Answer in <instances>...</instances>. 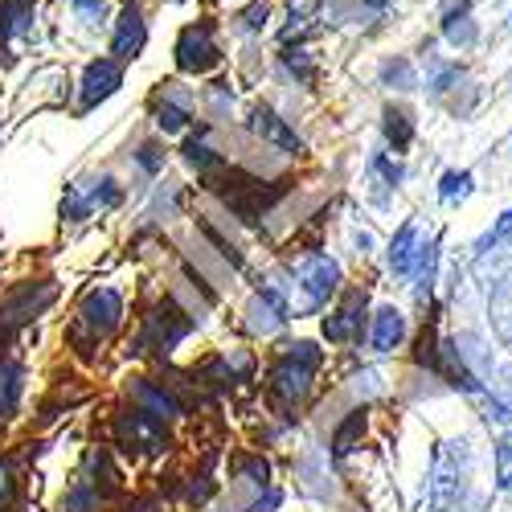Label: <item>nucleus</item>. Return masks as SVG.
<instances>
[{
    "label": "nucleus",
    "instance_id": "nucleus-1",
    "mask_svg": "<svg viewBox=\"0 0 512 512\" xmlns=\"http://www.w3.org/2000/svg\"><path fill=\"white\" fill-rule=\"evenodd\" d=\"M222 37H218V21L213 17H197L189 25H181L177 41H173V62L185 78H205L222 66Z\"/></svg>",
    "mask_w": 512,
    "mask_h": 512
},
{
    "label": "nucleus",
    "instance_id": "nucleus-2",
    "mask_svg": "<svg viewBox=\"0 0 512 512\" xmlns=\"http://www.w3.org/2000/svg\"><path fill=\"white\" fill-rule=\"evenodd\" d=\"M320 369V349L308 345V340H300V345H287L275 365H271V394L287 406L295 402H304L308 390H312V377Z\"/></svg>",
    "mask_w": 512,
    "mask_h": 512
},
{
    "label": "nucleus",
    "instance_id": "nucleus-3",
    "mask_svg": "<svg viewBox=\"0 0 512 512\" xmlns=\"http://www.w3.org/2000/svg\"><path fill=\"white\" fill-rule=\"evenodd\" d=\"M336 283H340L336 259H328V254H312V259H304L300 271H295V291H300L295 312H316L328 295L336 291Z\"/></svg>",
    "mask_w": 512,
    "mask_h": 512
},
{
    "label": "nucleus",
    "instance_id": "nucleus-4",
    "mask_svg": "<svg viewBox=\"0 0 512 512\" xmlns=\"http://www.w3.org/2000/svg\"><path fill=\"white\" fill-rule=\"evenodd\" d=\"M115 435L123 443V451H132V455H160L168 435H164V418L132 406V410H123L119 422H115Z\"/></svg>",
    "mask_w": 512,
    "mask_h": 512
},
{
    "label": "nucleus",
    "instance_id": "nucleus-5",
    "mask_svg": "<svg viewBox=\"0 0 512 512\" xmlns=\"http://www.w3.org/2000/svg\"><path fill=\"white\" fill-rule=\"evenodd\" d=\"M148 37H152V25L140 9V0H123V9L115 13L111 21V58L119 62H136L148 46Z\"/></svg>",
    "mask_w": 512,
    "mask_h": 512
},
{
    "label": "nucleus",
    "instance_id": "nucleus-6",
    "mask_svg": "<svg viewBox=\"0 0 512 512\" xmlns=\"http://www.w3.org/2000/svg\"><path fill=\"white\" fill-rule=\"evenodd\" d=\"M115 201H119V181L111 173L91 177V181H74L62 197V218L82 222V218H91L95 209H111Z\"/></svg>",
    "mask_w": 512,
    "mask_h": 512
},
{
    "label": "nucleus",
    "instance_id": "nucleus-7",
    "mask_svg": "<svg viewBox=\"0 0 512 512\" xmlns=\"http://www.w3.org/2000/svg\"><path fill=\"white\" fill-rule=\"evenodd\" d=\"M123 87V62L119 58H91L78 78V111H95Z\"/></svg>",
    "mask_w": 512,
    "mask_h": 512
},
{
    "label": "nucleus",
    "instance_id": "nucleus-8",
    "mask_svg": "<svg viewBox=\"0 0 512 512\" xmlns=\"http://www.w3.org/2000/svg\"><path fill=\"white\" fill-rule=\"evenodd\" d=\"M246 132H250L254 140L279 148V152H291V156L304 152V140L295 136V127H291L275 107H267V103H254V107L246 111Z\"/></svg>",
    "mask_w": 512,
    "mask_h": 512
},
{
    "label": "nucleus",
    "instance_id": "nucleus-9",
    "mask_svg": "<svg viewBox=\"0 0 512 512\" xmlns=\"http://www.w3.org/2000/svg\"><path fill=\"white\" fill-rule=\"evenodd\" d=\"M152 119L164 136H177L193 123V91H185L181 82H168L152 95Z\"/></svg>",
    "mask_w": 512,
    "mask_h": 512
},
{
    "label": "nucleus",
    "instance_id": "nucleus-10",
    "mask_svg": "<svg viewBox=\"0 0 512 512\" xmlns=\"http://www.w3.org/2000/svg\"><path fill=\"white\" fill-rule=\"evenodd\" d=\"M82 328H91L95 336H107V332H115L119 328V316H123V300H119V291H111V287H99V291H91L87 300H82Z\"/></svg>",
    "mask_w": 512,
    "mask_h": 512
},
{
    "label": "nucleus",
    "instance_id": "nucleus-11",
    "mask_svg": "<svg viewBox=\"0 0 512 512\" xmlns=\"http://www.w3.org/2000/svg\"><path fill=\"white\" fill-rule=\"evenodd\" d=\"M426 263H431V246L422 242L418 222H406V226L394 234V242H390V267H394L398 275H410L414 267H426Z\"/></svg>",
    "mask_w": 512,
    "mask_h": 512
},
{
    "label": "nucleus",
    "instance_id": "nucleus-12",
    "mask_svg": "<svg viewBox=\"0 0 512 512\" xmlns=\"http://www.w3.org/2000/svg\"><path fill=\"white\" fill-rule=\"evenodd\" d=\"M246 316H250V328H254V332L271 336V332H279V328L287 324V316H291V304L283 300V291H279V287H263V291H259V295H254V300H250Z\"/></svg>",
    "mask_w": 512,
    "mask_h": 512
},
{
    "label": "nucleus",
    "instance_id": "nucleus-13",
    "mask_svg": "<svg viewBox=\"0 0 512 512\" xmlns=\"http://www.w3.org/2000/svg\"><path fill=\"white\" fill-rule=\"evenodd\" d=\"M361 316H365V291H349L345 304H340L332 316H324V336L332 345H345L361 332Z\"/></svg>",
    "mask_w": 512,
    "mask_h": 512
},
{
    "label": "nucleus",
    "instance_id": "nucleus-14",
    "mask_svg": "<svg viewBox=\"0 0 512 512\" xmlns=\"http://www.w3.org/2000/svg\"><path fill=\"white\" fill-rule=\"evenodd\" d=\"M193 324L173 308V304H168V316H164V308L156 312V316H148V328H144V345H156V349H173L177 345V340L189 332Z\"/></svg>",
    "mask_w": 512,
    "mask_h": 512
},
{
    "label": "nucleus",
    "instance_id": "nucleus-15",
    "mask_svg": "<svg viewBox=\"0 0 512 512\" xmlns=\"http://www.w3.org/2000/svg\"><path fill=\"white\" fill-rule=\"evenodd\" d=\"M402 336H406V316L398 308H381L373 316V332H369L373 353H394L402 345Z\"/></svg>",
    "mask_w": 512,
    "mask_h": 512
},
{
    "label": "nucleus",
    "instance_id": "nucleus-16",
    "mask_svg": "<svg viewBox=\"0 0 512 512\" xmlns=\"http://www.w3.org/2000/svg\"><path fill=\"white\" fill-rule=\"evenodd\" d=\"M70 17L87 33H103L115 21V0H70Z\"/></svg>",
    "mask_w": 512,
    "mask_h": 512
},
{
    "label": "nucleus",
    "instance_id": "nucleus-17",
    "mask_svg": "<svg viewBox=\"0 0 512 512\" xmlns=\"http://www.w3.org/2000/svg\"><path fill=\"white\" fill-rule=\"evenodd\" d=\"M132 402H136L140 410L156 414V418H177V414H181V402L168 394V390L152 386V381H136V386H132Z\"/></svg>",
    "mask_w": 512,
    "mask_h": 512
},
{
    "label": "nucleus",
    "instance_id": "nucleus-18",
    "mask_svg": "<svg viewBox=\"0 0 512 512\" xmlns=\"http://www.w3.org/2000/svg\"><path fill=\"white\" fill-rule=\"evenodd\" d=\"M181 156H185V164H189V168H197L201 177H205V173H218V168H226L222 152H218V148H213V144L205 140V127H201L197 136H189V140H185Z\"/></svg>",
    "mask_w": 512,
    "mask_h": 512
},
{
    "label": "nucleus",
    "instance_id": "nucleus-19",
    "mask_svg": "<svg viewBox=\"0 0 512 512\" xmlns=\"http://www.w3.org/2000/svg\"><path fill=\"white\" fill-rule=\"evenodd\" d=\"M271 0H250V5H242L234 17H230V29L234 33H242V37H259L263 29H267V21H271Z\"/></svg>",
    "mask_w": 512,
    "mask_h": 512
},
{
    "label": "nucleus",
    "instance_id": "nucleus-20",
    "mask_svg": "<svg viewBox=\"0 0 512 512\" xmlns=\"http://www.w3.org/2000/svg\"><path fill=\"white\" fill-rule=\"evenodd\" d=\"M25 390V369L17 361H0V414H13Z\"/></svg>",
    "mask_w": 512,
    "mask_h": 512
},
{
    "label": "nucleus",
    "instance_id": "nucleus-21",
    "mask_svg": "<svg viewBox=\"0 0 512 512\" xmlns=\"http://www.w3.org/2000/svg\"><path fill=\"white\" fill-rule=\"evenodd\" d=\"M410 136H414V127H410V115L406 111H386V140L394 144V152H402L406 144H410Z\"/></svg>",
    "mask_w": 512,
    "mask_h": 512
},
{
    "label": "nucleus",
    "instance_id": "nucleus-22",
    "mask_svg": "<svg viewBox=\"0 0 512 512\" xmlns=\"http://www.w3.org/2000/svg\"><path fill=\"white\" fill-rule=\"evenodd\" d=\"M467 193H472V173H447L443 185H439V197L451 205V201H463Z\"/></svg>",
    "mask_w": 512,
    "mask_h": 512
},
{
    "label": "nucleus",
    "instance_id": "nucleus-23",
    "mask_svg": "<svg viewBox=\"0 0 512 512\" xmlns=\"http://www.w3.org/2000/svg\"><path fill=\"white\" fill-rule=\"evenodd\" d=\"M496 476H500V488H512V431L496 447Z\"/></svg>",
    "mask_w": 512,
    "mask_h": 512
},
{
    "label": "nucleus",
    "instance_id": "nucleus-24",
    "mask_svg": "<svg viewBox=\"0 0 512 512\" xmlns=\"http://www.w3.org/2000/svg\"><path fill=\"white\" fill-rule=\"evenodd\" d=\"M209 103H213V115L234 111V91H230V82H213V87H209Z\"/></svg>",
    "mask_w": 512,
    "mask_h": 512
},
{
    "label": "nucleus",
    "instance_id": "nucleus-25",
    "mask_svg": "<svg viewBox=\"0 0 512 512\" xmlns=\"http://www.w3.org/2000/svg\"><path fill=\"white\" fill-rule=\"evenodd\" d=\"M13 492H17V484H13V467L0 459V512H5L9 504H13Z\"/></svg>",
    "mask_w": 512,
    "mask_h": 512
},
{
    "label": "nucleus",
    "instance_id": "nucleus-26",
    "mask_svg": "<svg viewBox=\"0 0 512 512\" xmlns=\"http://www.w3.org/2000/svg\"><path fill=\"white\" fill-rule=\"evenodd\" d=\"M136 160H140V168H148V173H160V168H164V152L156 144H140Z\"/></svg>",
    "mask_w": 512,
    "mask_h": 512
},
{
    "label": "nucleus",
    "instance_id": "nucleus-27",
    "mask_svg": "<svg viewBox=\"0 0 512 512\" xmlns=\"http://www.w3.org/2000/svg\"><path fill=\"white\" fill-rule=\"evenodd\" d=\"M508 230H512V213H504V218H500V226L492 230V242H496V238H504Z\"/></svg>",
    "mask_w": 512,
    "mask_h": 512
}]
</instances>
